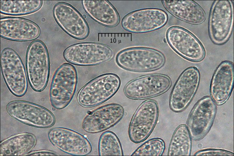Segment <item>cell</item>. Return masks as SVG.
I'll return each mask as SVG.
<instances>
[{
    "mask_svg": "<svg viewBox=\"0 0 234 156\" xmlns=\"http://www.w3.org/2000/svg\"><path fill=\"white\" fill-rule=\"evenodd\" d=\"M26 67L31 88L37 92L43 91L49 81L50 61L48 49L42 41L34 40L28 46L26 54Z\"/></svg>",
    "mask_w": 234,
    "mask_h": 156,
    "instance_id": "cell-1",
    "label": "cell"
},
{
    "mask_svg": "<svg viewBox=\"0 0 234 156\" xmlns=\"http://www.w3.org/2000/svg\"><path fill=\"white\" fill-rule=\"evenodd\" d=\"M118 76L113 73L98 76L86 84L80 90L77 99L82 106L89 107L108 100L117 92L121 85Z\"/></svg>",
    "mask_w": 234,
    "mask_h": 156,
    "instance_id": "cell-2",
    "label": "cell"
},
{
    "mask_svg": "<svg viewBox=\"0 0 234 156\" xmlns=\"http://www.w3.org/2000/svg\"><path fill=\"white\" fill-rule=\"evenodd\" d=\"M116 61L121 68L135 72H146L157 70L164 64L165 59L161 52L153 49L135 47L120 52Z\"/></svg>",
    "mask_w": 234,
    "mask_h": 156,
    "instance_id": "cell-3",
    "label": "cell"
},
{
    "mask_svg": "<svg viewBox=\"0 0 234 156\" xmlns=\"http://www.w3.org/2000/svg\"><path fill=\"white\" fill-rule=\"evenodd\" d=\"M77 81V71L72 64L65 63L56 69L49 93L51 103L54 108L62 109L69 104L75 94Z\"/></svg>",
    "mask_w": 234,
    "mask_h": 156,
    "instance_id": "cell-4",
    "label": "cell"
},
{
    "mask_svg": "<svg viewBox=\"0 0 234 156\" xmlns=\"http://www.w3.org/2000/svg\"><path fill=\"white\" fill-rule=\"evenodd\" d=\"M0 64L3 79L9 90L16 97L23 96L27 91L28 80L18 54L11 48H4L1 53Z\"/></svg>",
    "mask_w": 234,
    "mask_h": 156,
    "instance_id": "cell-5",
    "label": "cell"
},
{
    "mask_svg": "<svg viewBox=\"0 0 234 156\" xmlns=\"http://www.w3.org/2000/svg\"><path fill=\"white\" fill-rule=\"evenodd\" d=\"M113 54V50L108 46L94 42L73 44L66 48L63 53L67 62L80 66L100 64L111 60Z\"/></svg>",
    "mask_w": 234,
    "mask_h": 156,
    "instance_id": "cell-6",
    "label": "cell"
},
{
    "mask_svg": "<svg viewBox=\"0 0 234 156\" xmlns=\"http://www.w3.org/2000/svg\"><path fill=\"white\" fill-rule=\"evenodd\" d=\"M8 114L18 121L28 125L39 128L53 126L55 122L54 115L46 108L29 101L16 100L6 105Z\"/></svg>",
    "mask_w": 234,
    "mask_h": 156,
    "instance_id": "cell-7",
    "label": "cell"
},
{
    "mask_svg": "<svg viewBox=\"0 0 234 156\" xmlns=\"http://www.w3.org/2000/svg\"><path fill=\"white\" fill-rule=\"evenodd\" d=\"M159 114V106L156 101L148 100L142 103L129 124L128 135L130 140L139 143L147 138L156 126Z\"/></svg>",
    "mask_w": 234,
    "mask_h": 156,
    "instance_id": "cell-8",
    "label": "cell"
},
{
    "mask_svg": "<svg viewBox=\"0 0 234 156\" xmlns=\"http://www.w3.org/2000/svg\"><path fill=\"white\" fill-rule=\"evenodd\" d=\"M233 11L230 1H215L209 20V35L215 44L221 45L229 39L232 30Z\"/></svg>",
    "mask_w": 234,
    "mask_h": 156,
    "instance_id": "cell-9",
    "label": "cell"
},
{
    "mask_svg": "<svg viewBox=\"0 0 234 156\" xmlns=\"http://www.w3.org/2000/svg\"><path fill=\"white\" fill-rule=\"evenodd\" d=\"M168 16L163 10L158 8H143L131 12L122 18L121 24L125 30L134 33L152 31L164 26Z\"/></svg>",
    "mask_w": 234,
    "mask_h": 156,
    "instance_id": "cell-10",
    "label": "cell"
},
{
    "mask_svg": "<svg viewBox=\"0 0 234 156\" xmlns=\"http://www.w3.org/2000/svg\"><path fill=\"white\" fill-rule=\"evenodd\" d=\"M171 81L167 76L153 74L140 77L128 82L124 92L128 98L133 100L147 99L160 95L170 88Z\"/></svg>",
    "mask_w": 234,
    "mask_h": 156,
    "instance_id": "cell-11",
    "label": "cell"
},
{
    "mask_svg": "<svg viewBox=\"0 0 234 156\" xmlns=\"http://www.w3.org/2000/svg\"><path fill=\"white\" fill-rule=\"evenodd\" d=\"M200 79L199 71L195 67H188L182 72L170 95L169 105L172 110L179 112L186 108L197 91Z\"/></svg>",
    "mask_w": 234,
    "mask_h": 156,
    "instance_id": "cell-12",
    "label": "cell"
},
{
    "mask_svg": "<svg viewBox=\"0 0 234 156\" xmlns=\"http://www.w3.org/2000/svg\"><path fill=\"white\" fill-rule=\"evenodd\" d=\"M167 40L171 47L183 57L198 62L204 58L205 52L199 41L190 32L178 26H173L168 30Z\"/></svg>",
    "mask_w": 234,
    "mask_h": 156,
    "instance_id": "cell-13",
    "label": "cell"
},
{
    "mask_svg": "<svg viewBox=\"0 0 234 156\" xmlns=\"http://www.w3.org/2000/svg\"><path fill=\"white\" fill-rule=\"evenodd\" d=\"M53 14L59 26L70 36L82 40L88 36L90 28L88 23L71 5L63 2L57 3L53 8Z\"/></svg>",
    "mask_w": 234,
    "mask_h": 156,
    "instance_id": "cell-14",
    "label": "cell"
},
{
    "mask_svg": "<svg viewBox=\"0 0 234 156\" xmlns=\"http://www.w3.org/2000/svg\"><path fill=\"white\" fill-rule=\"evenodd\" d=\"M216 111L215 102L210 97H202L196 104L187 120V127L194 140L203 138L213 123Z\"/></svg>",
    "mask_w": 234,
    "mask_h": 156,
    "instance_id": "cell-15",
    "label": "cell"
},
{
    "mask_svg": "<svg viewBox=\"0 0 234 156\" xmlns=\"http://www.w3.org/2000/svg\"><path fill=\"white\" fill-rule=\"evenodd\" d=\"M51 143L61 151L73 155L84 156L90 153L92 145L84 136L72 129L56 127L48 133Z\"/></svg>",
    "mask_w": 234,
    "mask_h": 156,
    "instance_id": "cell-16",
    "label": "cell"
},
{
    "mask_svg": "<svg viewBox=\"0 0 234 156\" xmlns=\"http://www.w3.org/2000/svg\"><path fill=\"white\" fill-rule=\"evenodd\" d=\"M125 113L123 107L116 103L106 105L90 112L83 119L82 124L83 130L90 133L105 131L117 124Z\"/></svg>",
    "mask_w": 234,
    "mask_h": 156,
    "instance_id": "cell-17",
    "label": "cell"
},
{
    "mask_svg": "<svg viewBox=\"0 0 234 156\" xmlns=\"http://www.w3.org/2000/svg\"><path fill=\"white\" fill-rule=\"evenodd\" d=\"M39 26L29 20L8 17L0 19V36L8 40L25 42L34 40L40 35Z\"/></svg>",
    "mask_w": 234,
    "mask_h": 156,
    "instance_id": "cell-18",
    "label": "cell"
},
{
    "mask_svg": "<svg viewBox=\"0 0 234 156\" xmlns=\"http://www.w3.org/2000/svg\"><path fill=\"white\" fill-rule=\"evenodd\" d=\"M234 83V67L232 62L225 61L217 67L212 77L210 86L211 98L217 104L221 105L229 98Z\"/></svg>",
    "mask_w": 234,
    "mask_h": 156,
    "instance_id": "cell-19",
    "label": "cell"
},
{
    "mask_svg": "<svg viewBox=\"0 0 234 156\" xmlns=\"http://www.w3.org/2000/svg\"><path fill=\"white\" fill-rule=\"evenodd\" d=\"M161 2L166 10L178 19L194 25L202 23L206 15L202 8L192 0H165Z\"/></svg>",
    "mask_w": 234,
    "mask_h": 156,
    "instance_id": "cell-20",
    "label": "cell"
},
{
    "mask_svg": "<svg viewBox=\"0 0 234 156\" xmlns=\"http://www.w3.org/2000/svg\"><path fill=\"white\" fill-rule=\"evenodd\" d=\"M82 4L87 13L101 24L109 27L116 26L120 18L113 6L106 0H83Z\"/></svg>",
    "mask_w": 234,
    "mask_h": 156,
    "instance_id": "cell-21",
    "label": "cell"
},
{
    "mask_svg": "<svg viewBox=\"0 0 234 156\" xmlns=\"http://www.w3.org/2000/svg\"><path fill=\"white\" fill-rule=\"evenodd\" d=\"M37 140L33 134L29 133L18 134L1 143V155H25L35 147Z\"/></svg>",
    "mask_w": 234,
    "mask_h": 156,
    "instance_id": "cell-22",
    "label": "cell"
},
{
    "mask_svg": "<svg viewBox=\"0 0 234 156\" xmlns=\"http://www.w3.org/2000/svg\"><path fill=\"white\" fill-rule=\"evenodd\" d=\"M192 148L191 136L186 126L181 124L176 129L168 150L169 156H189Z\"/></svg>",
    "mask_w": 234,
    "mask_h": 156,
    "instance_id": "cell-23",
    "label": "cell"
},
{
    "mask_svg": "<svg viewBox=\"0 0 234 156\" xmlns=\"http://www.w3.org/2000/svg\"><path fill=\"white\" fill-rule=\"evenodd\" d=\"M42 4L41 0H1L0 12L12 16L29 14L38 10Z\"/></svg>",
    "mask_w": 234,
    "mask_h": 156,
    "instance_id": "cell-24",
    "label": "cell"
},
{
    "mask_svg": "<svg viewBox=\"0 0 234 156\" xmlns=\"http://www.w3.org/2000/svg\"><path fill=\"white\" fill-rule=\"evenodd\" d=\"M100 156H122L123 152L120 141L115 133L106 131L100 136L98 144Z\"/></svg>",
    "mask_w": 234,
    "mask_h": 156,
    "instance_id": "cell-25",
    "label": "cell"
},
{
    "mask_svg": "<svg viewBox=\"0 0 234 156\" xmlns=\"http://www.w3.org/2000/svg\"><path fill=\"white\" fill-rule=\"evenodd\" d=\"M165 148V143L163 140L159 138H154L141 145L131 155L161 156Z\"/></svg>",
    "mask_w": 234,
    "mask_h": 156,
    "instance_id": "cell-26",
    "label": "cell"
},
{
    "mask_svg": "<svg viewBox=\"0 0 234 156\" xmlns=\"http://www.w3.org/2000/svg\"><path fill=\"white\" fill-rule=\"evenodd\" d=\"M195 155L199 156H233V152L229 151L217 149L203 150L197 152Z\"/></svg>",
    "mask_w": 234,
    "mask_h": 156,
    "instance_id": "cell-27",
    "label": "cell"
},
{
    "mask_svg": "<svg viewBox=\"0 0 234 156\" xmlns=\"http://www.w3.org/2000/svg\"><path fill=\"white\" fill-rule=\"evenodd\" d=\"M58 154L52 151L49 150H38L32 152L27 155H56Z\"/></svg>",
    "mask_w": 234,
    "mask_h": 156,
    "instance_id": "cell-28",
    "label": "cell"
}]
</instances>
